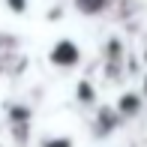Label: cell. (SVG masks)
I'll return each mask as SVG.
<instances>
[{"label":"cell","mask_w":147,"mask_h":147,"mask_svg":"<svg viewBox=\"0 0 147 147\" xmlns=\"http://www.w3.org/2000/svg\"><path fill=\"white\" fill-rule=\"evenodd\" d=\"M51 63L60 66V69H69V66H75L78 60H81V51H78V45L72 42V39H60V42L51 48Z\"/></svg>","instance_id":"6da1fadb"},{"label":"cell","mask_w":147,"mask_h":147,"mask_svg":"<svg viewBox=\"0 0 147 147\" xmlns=\"http://www.w3.org/2000/svg\"><path fill=\"white\" fill-rule=\"evenodd\" d=\"M42 147H72V138L60 135V138H42Z\"/></svg>","instance_id":"7a4b0ae2"}]
</instances>
